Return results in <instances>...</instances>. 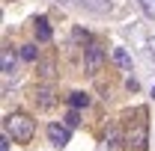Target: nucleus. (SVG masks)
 <instances>
[{"mask_svg":"<svg viewBox=\"0 0 155 151\" xmlns=\"http://www.w3.org/2000/svg\"><path fill=\"white\" fill-rule=\"evenodd\" d=\"M36 48H33V45H24V48H21V59H24V62H36Z\"/></svg>","mask_w":155,"mask_h":151,"instance_id":"f8f14e48","label":"nucleus"},{"mask_svg":"<svg viewBox=\"0 0 155 151\" xmlns=\"http://www.w3.org/2000/svg\"><path fill=\"white\" fill-rule=\"evenodd\" d=\"M110 57H114V62L122 68V71H131V57L125 54V48H114V54H110Z\"/></svg>","mask_w":155,"mask_h":151,"instance_id":"6e6552de","label":"nucleus"},{"mask_svg":"<svg viewBox=\"0 0 155 151\" xmlns=\"http://www.w3.org/2000/svg\"><path fill=\"white\" fill-rule=\"evenodd\" d=\"M3 74H6V77L15 74V57H12V51H9V48L3 51Z\"/></svg>","mask_w":155,"mask_h":151,"instance_id":"9d476101","label":"nucleus"},{"mask_svg":"<svg viewBox=\"0 0 155 151\" xmlns=\"http://www.w3.org/2000/svg\"><path fill=\"white\" fill-rule=\"evenodd\" d=\"M33 27H36V39L39 42H51V24H48V18H36Z\"/></svg>","mask_w":155,"mask_h":151,"instance_id":"0eeeda50","label":"nucleus"},{"mask_svg":"<svg viewBox=\"0 0 155 151\" xmlns=\"http://www.w3.org/2000/svg\"><path fill=\"white\" fill-rule=\"evenodd\" d=\"M101 65H104V48H101V45H90L87 54H84V68H87L90 74H96Z\"/></svg>","mask_w":155,"mask_h":151,"instance_id":"7ed1b4c3","label":"nucleus"},{"mask_svg":"<svg viewBox=\"0 0 155 151\" xmlns=\"http://www.w3.org/2000/svg\"><path fill=\"white\" fill-rule=\"evenodd\" d=\"M9 133L18 142H30L33 133H36V125H33V119H27L24 113H12V116H6V136Z\"/></svg>","mask_w":155,"mask_h":151,"instance_id":"f257e3e1","label":"nucleus"},{"mask_svg":"<svg viewBox=\"0 0 155 151\" xmlns=\"http://www.w3.org/2000/svg\"><path fill=\"white\" fill-rule=\"evenodd\" d=\"M75 42H90V33H84V30H75Z\"/></svg>","mask_w":155,"mask_h":151,"instance_id":"2eb2a0df","label":"nucleus"},{"mask_svg":"<svg viewBox=\"0 0 155 151\" xmlns=\"http://www.w3.org/2000/svg\"><path fill=\"white\" fill-rule=\"evenodd\" d=\"M146 48H149V57L155 59V36H152V39H146Z\"/></svg>","mask_w":155,"mask_h":151,"instance_id":"dca6fc26","label":"nucleus"},{"mask_svg":"<svg viewBox=\"0 0 155 151\" xmlns=\"http://www.w3.org/2000/svg\"><path fill=\"white\" fill-rule=\"evenodd\" d=\"M81 125V116H78V110H69L66 113V128H78Z\"/></svg>","mask_w":155,"mask_h":151,"instance_id":"4468645a","label":"nucleus"},{"mask_svg":"<svg viewBox=\"0 0 155 151\" xmlns=\"http://www.w3.org/2000/svg\"><path fill=\"white\" fill-rule=\"evenodd\" d=\"M63 3H78V6H84V9L96 12V15L110 12V0H63Z\"/></svg>","mask_w":155,"mask_h":151,"instance_id":"39448f33","label":"nucleus"},{"mask_svg":"<svg viewBox=\"0 0 155 151\" xmlns=\"http://www.w3.org/2000/svg\"><path fill=\"white\" fill-rule=\"evenodd\" d=\"M48 139H51L54 148H66V145H69V128H63V125H48Z\"/></svg>","mask_w":155,"mask_h":151,"instance_id":"20e7f679","label":"nucleus"},{"mask_svg":"<svg viewBox=\"0 0 155 151\" xmlns=\"http://www.w3.org/2000/svg\"><path fill=\"white\" fill-rule=\"evenodd\" d=\"M146 136H149V128H146V122L140 119L134 128L128 131V136H125V145H128L131 151H143V148H146Z\"/></svg>","mask_w":155,"mask_h":151,"instance_id":"f03ea898","label":"nucleus"},{"mask_svg":"<svg viewBox=\"0 0 155 151\" xmlns=\"http://www.w3.org/2000/svg\"><path fill=\"white\" fill-rule=\"evenodd\" d=\"M137 3H140V9H143V15L155 21V0H137Z\"/></svg>","mask_w":155,"mask_h":151,"instance_id":"ddd939ff","label":"nucleus"},{"mask_svg":"<svg viewBox=\"0 0 155 151\" xmlns=\"http://www.w3.org/2000/svg\"><path fill=\"white\" fill-rule=\"evenodd\" d=\"M69 104H72V110H81V107H87V104H90V95L72 92V95H69Z\"/></svg>","mask_w":155,"mask_h":151,"instance_id":"9b49d317","label":"nucleus"},{"mask_svg":"<svg viewBox=\"0 0 155 151\" xmlns=\"http://www.w3.org/2000/svg\"><path fill=\"white\" fill-rule=\"evenodd\" d=\"M152 95H155V86H152Z\"/></svg>","mask_w":155,"mask_h":151,"instance_id":"a211bd4d","label":"nucleus"},{"mask_svg":"<svg viewBox=\"0 0 155 151\" xmlns=\"http://www.w3.org/2000/svg\"><path fill=\"white\" fill-rule=\"evenodd\" d=\"M116 148H119V128H107L104 142L98 145V151H116Z\"/></svg>","mask_w":155,"mask_h":151,"instance_id":"423d86ee","label":"nucleus"},{"mask_svg":"<svg viewBox=\"0 0 155 151\" xmlns=\"http://www.w3.org/2000/svg\"><path fill=\"white\" fill-rule=\"evenodd\" d=\"M0 151H9V136H0Z\"/></svg>","mask_w":155,"mask_h":151,"instance_id":"f3484780","label":"nucleus"},{"mask_svg":"<svg viewBox=\"0 0 155 151\" xmlns=\"http://www.w3.org/2000/svg\"><path fill=\"white\" fill-rule=\"evenodd\" d=\"M36 104L42 107V110H48V107H54V92H51L48 86H42V89H36Z\"/></svg>","mask_w":155,"mask_h":151,"instance_id":"1a4fd4ad","label":"nucleus"}]
</instances>
